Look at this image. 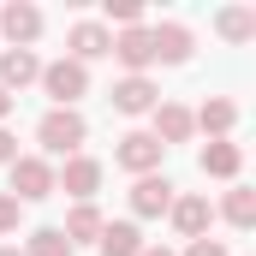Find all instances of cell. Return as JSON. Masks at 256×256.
<instances>
[{"instance_id":"9c48e42d","label":"cell","mask_w":256,"mask_h":256,"mask_svg":"<svg viewBox=\"0 0 256 256\" xmlns=\"http://www.w3.org/2000/svg\"><path fill=\"white\" fill-rule=\"evenodd\" d=\"M0 30H6V42H12V48H30V42L42 36V12H36L30 0H12V6L0 12Z\"/></svg>"},{"instance_id":"7c38bea8","label":"cell","mask_w":256,"mask_h":256,"mask_svg":"<svg viewBox=\"0 0 256 256\" xmlns=\"http://www.w3.org/2000/svg\"><path fill=\"white\" fill-rule=\"evenodd\" d=\"M173 226H179V238H208V220H214V208H208V196H173Z\"/></svg>"},{"instance_id":"ffe728a7","label":"cell","mask_w":256,"mask_h":256,"mask_svg":"<svg viewBox=\"0 0 256 256\" xmlns=\"http://www.w3.org/2000/svg\"><path fill=\"white\" fill-rule=\"evenodd\" d=\"M214 24H220L226 42H250V36H256V12H250V6H226Z\"/></svg>"},{"instance_id":"3957f363","label":"cell","mask_w":256,"mask_h":256,"mask_svg":"<svg viewBox=\"0 0 256 256\" xmlns=\"http://www.w3.org/2000/svg\"><path fill=\"white\" fill-rule=\"evenodd\" d=\"M18 202H42V196H54V167L42 161V155H18L12 161V191Z\"/></svg>"},{"instance_id":"5b68a950","label":"cell","mask_w":256,"mask_h":256,"mask_svg":"<svg viewBox=\"0 0 256 256\" xmlns=\"http://www.w3.org/2000/svg\"><path fill=\"white\" fill-rule=\"evenodd\" d=\"M161 155H167V149H161L149 131H131V137H120V149H114V161H120L126 173H137V179H143V173H155V167H161Z\"/></svg>"},{"instance_id":"4316f807","label":"cell","mask_w":256,"mask_h":256,"mask_svg":"<svg viewBox=\"0 0 256 256\" xmlns=\"http://www.w3.org/2000/svg\"><path fill=\"white\" fill-rule=\"evenodd\" d=\"M6 114H12V96H6V90H0V120H6Z\"/></svg>"},{"instance_id":"7402d4cb","label":"cell","mask_w":256,"mask_h":256,"mask_svg":"<svg viewBox=\"0 0 256 256\" xmlns=\"http://www.w3.org/2000/svg\"><path fill=\"white\" fill-rule=\"evenodd\" d=\"M102 12H108V18H114V24H137V18H143V6H137V0H108V6H102Z\"/></svg>"},{"instance_id":"83f0119b","label":"cell","mask_w":256,"mask_h":256,"mask_svg":"<svg viewBox=\"0 0 256 256\" xmlns=\"http://www.w3.org/2000/svg\"><path fill=\"white\" fill-rule=\"evenodd\" d=\"M0 256H24V250H12V244H0Z\"/></svg>"},{"instance_id":"4fadbf2b","label":"cell","mask_w":256,"mask_h":256,"mask_svg":"<svg viewBox=\"0 0 256 256\" xmlns=\"http://www.w3.org/2000/svg\"><path fill=\"white\" fill-rule=\"evenodd\" d=\"M191 131H196V126H191V108H179V102H161V108H155V131H149V137H155L161 149L185 143Z\"/></svg>"},{"instance_id":"277c9868","label":"cell","mask_w":256,"mask_h":256,"mask_svg":"<svg viewBox=\"0 0 256 256\" xmlns=\"http://www.w3.org/2000/svg\"><path fill=\"white\" fill-rule=\"evenodd\" d=\"M108 54L126 66V78H143V72L155 66V42H149V30H143V24H131V30L114 36V48H108Z\"/></svg>"},{"instance_id":"8992f818","label":"cell","mask_w":256,"mask_h":256,"mask_svg":"<svg viewBox=\"0 0 256 256\" xmlns=\"http://www.w3.org/2000/svg\"><path fill=\"white\" fill-rule=\"evenodd\" d=\"M167 208H173V179L143 173V179L131 185V214H137V220H155V214H167Z\"/></svg>"},{"instance_id":"ba28073f","label":"cell","mask_w":256,"mask_h":256,"mask_svg":"<svg viewBox=\"0 0 256 256\" xmlns=\"http://www.w3.org/2000/svg\"><path fill=\"white\" fill-rule=\"evenodd\" d=\"M66 48H72L66 60L90 66V60H102V54L114 48V30H108V24H90V18H84V24H72V36H66Z\"/></svg>"},{"instance_id":"603a6c76","label":"cell","mask_w":256,"mask_h":256,"mask_svg":"<svg viewBox=\"0 0 256 256\" xmlns=\"http://www.w3.org/2000/svg\"><path fill=\"white\" fill-rule=\"evenodd\" d=\"M18 214H24V202L18 196H0V232H18Z\"/></svg>"},{"instance_id":"e0dca14e","label":"cell","mask_w":256,"mask_h":256,"mask_svg":"<svg viewBox=\"0 0 256 256\" xmlns=\"http://www.w3.org/2000/svg\"><path fill=\"white\" fill-rule=\"evenodd\" d=\"M102 226H108V220H102V208H96V202H78V208H72V214H66V244H96V238H102Z\"/></svg>"},{"instance_id":"30bf717a","label":"cell","mask_w":256,"mask_h":256,"mask_svg":"<svg viewBox=\"0 0 256 256\" xmlns=\"http://www.w3.org/2000/svg\"><path fill=\"white\" fill-rule=\"evenodd\" d=\"M114 108L131 114V120H137V114H155V108H161V90H155L149 78H120V84H114Z\"/></svg>"},{"instance_id":"cb8c5ba5","label":"cell","mask_w":256,"mask_h":256,"mask_svg":"<svg viewBox=\"0 0 256 256\" xmlns=\"http://www.w3.org/2000/svg\"><path fill=\"white\" fill-rule=\"evenodd\" d=\"M185 256H226V244H220V238H191Z\"/></svg>"},{"instance_id":"9a60e30c","label":"cell","mask_w":256,"mask_h":256,"mask_svg":"<svg viewBox=\"0 0 256 256\" xmlns=\"http://www.w3.org/2000/svg\"><path fill=\"white\" fill-rule=\"evenodd\" d=\"M149 42H155V60H167V66L191 60V30H185V24H155Z\"/></svg>"},{"instance_id":"d4e9b609","label":"cell","mask_w":256,"mask_h":256,"mask_svg":"<svg viewBox=\"0 0 256 256\" xmlns=\"http://www.w3.org/2000/svg\"><path fill=\"white\" fill-rule=\"evenodd\" d=\"M12 161H18V137L0 126V167H12Z\"/></svg>"},{"instance_id":"5bb4252c","label":"cell","mask_w":256,"mask_h":256,"mask_svg":"<svg viewBox=\"0 0 256 256\" xmlns=\"http://www.w3.org/2000/svg\"><path fill=\"white\" fill-rule=\"evenodd\" d=\"M196 167H202L208 179H238V167H244V149L220 137V143H208V149L196 155Z\"/></svg>"},{"instance_id":"484cf974","label":"cell","mask_w":256,"mask_h":256,"mask_svg":"<svg viewBox=\"0 0 256 256\" xmlns=\"http://www.w3.org/2000/svg\"><path fill=\"white\" fill-rule=\"evenodd\" d=\"M143 256H173V250H167V244H143Z\"/></svg>"},{"instance_id":"8fae6325","label":"cell","mask_w":256,"mask_h":256,"mask_svg":"<svg viewBox=\"0 0 256 256\" xmlns=\"http://www.w3.org/2000/svg\"><path fill=\"white\" fill-rule=\"evenodd\" d=\"M36 78H42L36 48H6V54H0V90H6V96L24 90V84H36Z\"/></svg>"},{"instance_id":"ac0fdd59","label":"cell","mask_w":256,"mask_h":256,"mask_svg":"<svg viewBox=\"0 0 256 256\" xmlns=\"http://www.w3.org/2000/svg\"><path fill=\"white\" fill-rule=\"evenodd\" d=\"M191 126L208 131V143H220L226 131L238 126V108H232V102H220V96H208V102H202V114H191Z\"/></svg>"},{"instance_id":"2e32d148","label":"cell","mask_w":256,"mask_h":256,"mask_svg":"<svg viewBox=\"0 0 256 256\" xmlns=\"http://www.w3.org/2000/svg\"><path fill=\"white\" fill-rule=\"evenodd\" d=\"M96 244H102V256H143V232H137V220H108Z\"/></svg>"},{"instance_id":"6da1fadb","label":"cell","mask_w":256,"mask_h":256,"mask_svg":"<svg viewBox=\"0 0 256 256\" xmlns=\"http://www.w3.org/2000/svg\"><path fill=\"white\" fill-rule=\"evenodd\" d=\"M90 137V126H84V114L78 108H48L42 114V126H36V143L48 149V155H78V143Z\"/></svg>"},{"instance_id":"7a4b0ae2","label":"cell","mask_w":256,"mask_h":256,"mask_svg":"<svg viewBox=\"0 0 256 256\" xmlns=\"http://www.w3.org/2000/svg\"><path fill=\"white\" fill-rule=\"evenodd\" d=\"M42 90H48L54 108H78V96H90V66H78V60L42 66Z\"/></svg>"},{"instance_id":"d6986e66","label":"cell","mask_w":256,"mask_h":256,"mask_svg":"<svg viewBox=\"0 0 256 256\" xmlns=\"http://www.w3.org/2000/svg\"><path fill=\"white\" fill-rule=\"evenodd\" d=\"M220 214H226L238 232H250V226H256V191H250V185H232L226 202H220Z\"/></svg>"},{"instance_id":"44dd1931","label":"cell","mask_w":256,"mask_h":256,"mask_svg":"<svg viewBox=\"0 0 256 256\" xmlns=\"http://www.w3.org/2000/svg\"><path fill=\"white\" fill-rule=\"evenodd\" d=\"M24 256H72V244H66V232H60V226H42V232H30Z\"/></svg>"},{"instance_id":"52a82bcc","label":"cell","mask_w":256,"mask_h":256,"mask_svg":"<svg viewBox=\"0 0 256 256\" xmlns=\"http://www.w3.org/2000/svg\"><path fill=\"white\" fill-rule=\"evenodd\" d=\"M102 185V161H90V155H66V167L54 173V191H72L78 202H90Z\"/></svg>"}]
</instances>
